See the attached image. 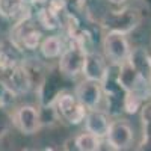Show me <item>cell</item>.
I'll return each mask as SVG.
<instances>
[{
    "label": "cell",
    "instance_id": "obj_1",
    "mask_svg": "<svg viewBox=\"0 0 151 151\" xmlns=\"http://www.w3.org/2000/svg\"><path fill=\"white\" fill-rule=\"evenodd\" d=\"M142 21V12L137 8H122V9H110L101 18V27L107 32H116L121 35H127L134 30Z\"/></svg>",
    "mask_w": 151,
    "mask_h": 151
},
{
    "label": "cell",
    "instance_id": "obj_2",
    "mask_svg": "<svg viewBox=\"0 0 151 151\" xmlns=\"http://www.w3.org/2000/svg\"><path fill=\"white\" fill-rule=\"evenodd\" d=\"M103 53L107 64L113 67L124 65L132 53L127 36L116 32H106L103 38Z\"/></svg>",
    "mask_w": 151,
    "mask_h": 151
},
{
    "label": "cell",
    "instance_id": "obj_3",
    "mask_svg": "<svg viewBox=\"0 0 151 151\" xmlns=\"http://www.w3.org/2000/svg\"><path fill=\"white\" fill-rule=\"evenodd\" d=\"M85 59L86 53L77 42H71L68 48H64V52L59 59V70L60 73L67 77H76L82 74L85 67Z\"/></svg>",
    "mask_w": 151,
    "mask_h": 151
},
{
    "label": "cell",
    "instance_id": "obj_4",
    "mask_svg": "<svg viewBox=\"0 0 151 151\" xmlns=\"http://www.w3.org/2000/svg\"><path fill=\"white\" fill-rule=\"evenodd\" d=\"M55 106H56V112L64 118L67 122L70 124H80L85 118H86V113L88 110L77 101L73 94L64 92V94H59L55 100Z\"/></svg>",
    "mask_w": 151,
    "mask_h": 151
},
{
    "label": "cell",
    "instance_id": "obj_5",
    "mask_svg": "<svg viewBox=\"0 0 151 151\" xmlns=\"http://www.w3.org/2000/svg\"><path fill=\"white\" fill-rule=\"evenodd\" d=\"M12 122L23 134H33L41 129L42 118H41L40 110L35 106L23 104L14 112Z\"/></svg>",
    "mask_w": 151,
    "mask_h": 151
},
{
    "label": "cell",
    "instance_id": "obj_6",
    "mask_svg": "<svg viewBox=\"0 0 151 151\" xmlns=\"http://www.w3.org/2000/svg\"><path fill=\"white\" fill-rule=\"evenodd\" d=\"M74 97L86 110H94L103 98V85L89 79H83L76 86Z\"/></svg>",
    "mask_w": 151,
    "mask_h": 151
},
{
    "label": "cell",
    "instance_id": "obj_7",
    "mask_svg": "<svg viewBox=\"0 0 151 151\" xmlns=\"http://www.w3.org/2000/svg\"><path fill=\"white\" fill-rule=\"evenodd\" d=\"M106 141L118 151L129 148L133 142V130L132 125L125 119L112 121L109 125V132L106 134Z\"/></svg>",
    "mask_w": 151,
    "mask_h": 151
},
{
    "label": "cell",
    "instance_id": "obj_8",
    "mask_svg": "<svg viewBox=\"0 0 151 151\" xmlns=\"http://www.w3.org/2000/svg\"><path fill=\"white\" fill-rule=\"evenodd\" d=\"M82 74H85V79H89V80L104 85L107 80V76H109V65L101 55L91 52L86 55Z\"/></svg>",
    "mask_w": 151,
    "mask_h": 151
},
{
    "label": "cell",
    "instance_id": "obj_9",
    "mask_svg": "<svg viewBox=\"0 0 151 151\" xmlns=\"http://www.w3.org/2000/svg\"><path fill=\"white\" fill-rule=\"evenodd\" d=\"M110 119L106 112L94 109V110H88L86 118H85V125H86V132L94 134L98 139H104L107 132H109V125Z\"/></svg>",
    "mask_w": 151,
    "mask_h": 151
},
{
    "label": "cell",
    "instance_id": "obj_10",
    "mask_svg": "<svg viewBox=\"0 0 151 151\" xmlns=\"http://www.w3.org/2000/svg\"><path fill=\"white\" fill-rule=\"evenodd\" d=\"M0 15L21 23L29 20V8L23 0H0Z\"/></svg>",
    "mask_w": 151,
    "mask_h": 151
},
{
    "label": "cell",
    "instance_id": "obj_11",
    "mask_svg": "<svg viewBox=\"0 0 151 151\" xmlns=\"http://www.w3.org/2000/svg\"><path fill=\"white\" fill-rule=\"evenodd\" d=\"M142 139L136 151H151V101H147L141 107Z\"/></svg>",
    "mask_w": 151,
    "mask_h": 151
},
{
    "label": "cell",
    "instance_id": "obj_12",
    "mask_svg": "<svg viewBox=\"0 0 151 151\" xmlns=\"http://www.w3.org/2000/svg\"><path fill=\"white\" fill-rule=\"evenodd\" d=\"M40 50L41 55L45 59H56L62 55L64 52V45H62V40L59 36H47L41 41L40 44Z\"/></svg>",
    "mask_w": 151,
    "mask_h": 151
},
{
    "label": "cell",
    "instance_id": "obj_13",
    "mask_svg": "<svg viewBox=\"0 0 151 151\" xmlns=\"http://www.w3.org/2000/svg\"><path fill=\"white\" fill-rule=\"evenodd\" d=\"M101 139H98V137H95L94 134L88 133V132H83L74 137L76 147H77L79 151H95Z\"/></svg>",
    "mask_w": 151,
    "mask_h": 151
},
{
    "label": "cell",
    "instance_id": "obj_14",
    "mask_svg": "<svg viewBox=\"0 0 151 151\" xmlns=\"http://www.w3.org/2000/svg\"><path fill=\"white\" fill-rule=\"evenodd\" d=\"M122 107L127 113L137 112V109L142 107V97L134 92H125V97L122 100Z\"/></svg>",
    "mask_w": 151,
    "mask_h": 151
},
{
    "label": "cell",
    "instance_id": "obj_15",
    "mask_svg": "<svg viewBox=\"0 0 151 151\" xmlns=\"http://www.w3.org/2000/svg\"><path fill=\"white\" fill-rule=\"evenodd\" d=\"M38 20H40V23L42 24L45 29H56L58 24H59V17L55 15L53 12H50L47 8L40 11V14H38Z\"/></svg>",
    "mask_w": 151,
    "mask_h": 151
},
{
    "label": "cell",
    "instance_id": "obj_16",
    "mask_svg": "<svg viewBox=\"0 0 151 151\" xmlns=\"http://www.w3.org/2000/svg\"><path fill=\"white\" fill-rule=\"evenodd\" d=\"M64 8H65V0H52L47 6V9L58 17L60 14V11H64Z\"/></svg>",
    "mask_w": 151,
    "mask_h": 151
},
{
    "label": "cell",
    "instance_id": "obj_17",
    "mask_svg": "<svg viewBox=\"0 0 151 151\" xmlns=\"http://www.w3.org/2000/svg\"><path fill=\"white\" fill-rule=\"evenodd\" d=\"M95 151H118V150H116V148H113V147H112V145L106 141V139H101Z\"/></svg>",
    "mask_w": 151,
    "mask_h": 151
},
{
    "label": "cell",
    "instance_id": "obj_18",
    "mask_svg": "<svg viewBox=\"0 0 151 151\" xmlns=\"http://www.w3.org/2000/svg\"><path fill=\"white\" fill-rule=\"evenodd\" d=\"M23 151H55L53 148H50V147H47V148H42V150H33V148H26V150H23Z\"/></svg>",
    "mask_w": 151,
    "mask_h": 151
},
{
    "label": "cell",
    "instance_id": "obj_19",
    "mask_svg": "<svg viewBox=\"0 0 151 151\" xmlns=\"http://www.w3.org/2000/svg\"><path fill=\"white\" fill-rule=\"evenodd\" d=\"M23 2L27 5V3H41V2H45V0H23Z\"/></svg>",
    "mask_w": 151,
    "mask_h": 151
},
{
    "label": "cell",
    "instance_id": "obj_20",
    "mask_svg": "<svg viewBox=\"0 0 151 151\" xmlns=\"http://www.w3.org/2000/svg\"><path fill=\"white\" fill-rule=\"evenodd\" d=\"M110 3H113V5H121V3H124L125 0H109Z\"/></svg>",
    "mask_w": 151,
    "mask_h": 151
}]
</instances>
